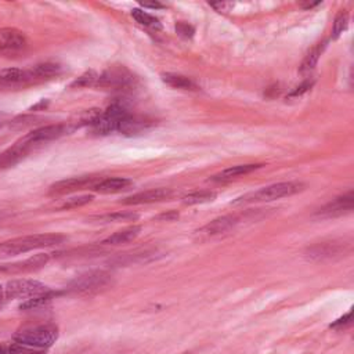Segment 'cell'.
I'll use <instances>...</instances> for the list:
<instances>
[{"mask_svg": "<svg viewBox=\"0 0 354 354\" xmlns=\"http://www.w3.org/2000/svg\"><path fill=\"white\" fill-rule=\"evenodd\" d=\"M29 84L26 69L4 68L0 69V87H24Z\"/></svg>", "mask_w": 354, "mask_h": 354, "instance_id": "ffe728a7", "label": "cell"}, {"mask_svg": "<svg viewBox=\"0 0 354 354\" xmlns=\"http://www.w3.org/2000/svg\"><path fill=\"white\" fill-rule=\"evenodd\" d=\"M1 126H3V122H1V119H0V127H1Z\"/></svg>", "mask_w": 354, "mask_h": 354, "instance_id": "60d3db41", "label": "cell"}, {"mask_svg": "<svg viewBox=\"0 0 354 354\" xmlns=\"http://www.w3.org/2000/svg\"><path fill=\"white\" fill-rule=\"evenodd\" d=\"M170 196H171V189L160 187V188H151V189L140 191L137 194L126 196L124 199L120 201V203H123V205H147V203L162 202Z\"/></svg>", "mask_w": 354, "mask_h": 354, "instance_id": "9a60e30c", "label": "cell"}, {"mask_svg": "<svg viewBox=\"0 0 354 354\" xmlns=\"http://www.w3.org/2000/svg\"><path fill=\"white\" fill-rule=\"evenodd\" d=\"M40 120V118L37 116H32V115H21V116H15L14 119H11L8 122V126L14 130H22L26 127H32L35 124H37Z\"/></svg>", "mask_w": 354, "mask_h": 354, "instance_id": "f1b7e54d", "label": "cell"}, {"mask_svg": "<svg viewBox=\"0 0 354 354\" xmlns=\"http://www.w3.org/2000/svg\"><path fill=\"white\" fill-rule=\"evenodd\" d=\"M71 130L68 127L66 123H57V124H47V126H41L37 127L35 130H32L30 133H28L26 136H24L30 144H33L35 147L40 145V144H46L48 141L57 140L65 134H69Z\"/></svg>", "mask_w": 354, "mask_h": 354, "instance_id": "7c38bea8", "label": "cell"}, {"mask_svg": "<svg viewBox=\"0 0 354 354\" xmlns=\"http://www.w3.org/2000/svg\"><path fill=\"white\" fill-rule=\"evenodd\" d=\"M131 17L142 26L149 28L152 30H159L162 29V24L159 22L158 18H155L153 15H151L149 12L141 10V8H133L131 10Z\"/></svg>", "mask_w": 354, "mask_h": 354, "instance_id": "4316f807", "label": "cell"}, {"mask_svg": "<svg viewBox=\"0 0 354 354\" xmlns=\"http://www.w3.org/2000/svg\"><path fill=\"white\" fill-rule=\"evenodd\" d=\"M97 77H98V73H95L94 71H87V72L82 73L77 79H75L71 83V87H90V86H95Z\"/></svg>", "mask_w": 354, "mask_h": 354, "instance_id": "4dcf8cb0", "label": "cell"}, {"mask_svg": "<svg viewBox=\"0 0 354 354\" xmlns=\"http://www.w3.org/2000/svg\"><path fill=\"white\" fill-rule=\"evenodd\" d=\"M50 292L51 289L47 285L32 278H18V279H11L3 283V293H4L6 303L15 299L28 300Z\"/></svg>", "mask_w": 354, "mask_h": 354, "instance_id": "8992f818", "label": "cell"}, {"mask_svg": "<svg viewBox=\"0 0 354 354\" xmlns=\"http://www.w3.org/2000/svg\"><path fill=\"white\" fill-rule=\"evenodd\" d=\"M28 71L29 84L50 80L62 72V66L57 62H41L30 66Z\"/></svg>", "mask_w": 354, "mask_h": 354, "instance_id": "2e32d148", "label": "cell"}, {"mask_svg": "<svg viewBox=\"0 0 354 354\" xmlns=\"http://www.w3.org/2000/svg\"><path fill=\"white\" fill-rule=\"evenodd\" d=\"M324 48H325V41L315 44V46L307 53V55L304 57V59H303V62H301V65H300V72H301V73H307V72H311V71L314 69V66L317 65V62H318V59H319V55L322 54Z\"/></svg>", "mask_w": 354, "mask_h": 354, "instance_id": "484cf974", "label": "cell"}, {"mask_svg": "<svg viewBox=\"0 0 354 354\" xmlns=\"http://www.w3.org/2000/svg\"><path fill=\"white\" fill-rule=\"evenodd\" d=\"M348 26V14L346 10H342L335 17L333 25H332V37L337 39Z\"/></svg>", "mask_w": 354, "mask_h": 354, "instance_id": "f546056e", "label": "cell"}, {"mask_svg": "<svg viewBox=\"0 0 354 354\" xmlns=\"http://www.w3.org/2000/svg\"><path fill=\"white\" fill-rule=\"evenodd\" d=\"M133 185V181L126 177H108L101 178L91 189L98 194H118L129 189Z\"/></svg>", "mask_w": 354, "mask_h": 354, "instance_id": "d6986e66", "label": "cell"}, {"mask_svg": "<svg viewBox=\"0 0 354 354\" xmlns=\"http://www.w3.org/2000/svg\"><path fill=\"white\" fill-rule=\"evenodd\" d=\"M176 32H177L180 36L188 39V37H192V36H194L195 29H194L192 25H189V24L181 21V22H177V24H176Z\"/></svg>", "mask_w": 354, "mask_h": 354, "instance_id": "d6a6232c", "label": "cell"}, {"mask_svg": "<svg viewBox=\"0 0 354 354\" xmlns=\"http://www.w3.org/2000/svg\"><path fill=\"white\" fill-rule=\"evenodd\" d=\"M65 239L66 238L61 234H33L11 238L0 242V259L12 257L36 249L57 246L64 243Z\"/></svg>", "mask_w": 354, "mask_h": 354, "instance_id": "6da1fadb", "label": "cell"}, {"mask_svg": "<svg viewBox=\"0 0 354 354\" xmlns=\"http://www.w3.org/2000/svg\"><path fill=\"white\" fill-rule=\"evenodd\" d=\"M313 84H314V82H304L303 84H300L299 87H296L290 94H289V97H297V95H301L303 93H306V91H308L311 87H313Z\"/></svg>", "mask_w": 354, "mask_h": 354, "instance_id": "836d02e7", "label": "cell"}, {"mask_svg": "<svg viewBox=\"0 0 354 354\" xmlns=\"http://www.w3.org/2000/svg\"><path fill=\"white\" fill-rule=\"evenodd\" d=\"M35 148L33 144H30L25 137L19 138L17 142H14L11 147L0 152V169H8L15 166L18 162H21L32 149Z\"/></svg>", "mask_w": 354, "mask_h": 354, "instance_id": "5bb4252c", "label": "cell"}, {"mask_svg": "<svg viewBox=\"0 0 354 354\" xmlns=\"http://www.w3.org/2000/svg\"><path fill=\"white\" fill-rule=\"evenodd\" d=\"M48 260H50L48 253H37L25 260H19L14 263H0V274L19 275V274L33 272L43 268L48 263Z\"/></svg>", "mask_w": 354, "mask_h": 354, "instance_id": "ba28073f", "label": "cell"}, {"mask_svg": "<svg viewBox=\"0 0 354 354\" xmlns=\"http://www.w3.org/2000/svg\"><path fill=\"white\" fill-rule=\"evenodd\" d=\"M350 317H351V313H347L344 317H342V318H339L333 325H330V328H337V326H340V325H348L350 324Z\"/></svg>", "mask_w": 354, "mask_h": 354, "instance_id": "8d00e7d4", "label": "cell"}, {"mask_svg": "<svg viewBox=\"0 0 354 354\" xmlns=\"http://www.w3.org/2000/svg\"><path fill=\"white\" fill-rule=\"evenodd\" d=\"M210 6H212L213 8H216L218 12H227V11L232 7L231 3H224V1H223V3H221V1H220V3H212Z\"/></svg>", "mask_w": 354, "mask_h": 354, "instance_id": "d590c367", "label": "cell"}, {"mask_svg": "<svg viewBox=\"0 0 354 354\" xmlns=\"http://www.w3.org/2000/svg\"><path fill=\"white\" fill-rule=\"evenodd\" d=\"M304 184L299 181H282V183H275L267 187H263L257 191L248 192L235 201L231 202L234 206H241V205H249V203H257V202H270L286 196H292L300 191H303Z\"/></svg>", "mask_w": 354, "mask_h": 354, "instance_id": "3957f363", "label": "cell"}, {"mask_svg": "<svg viewBox=\"0 0 354 354\" xmlns=\"http://www.w3.org/2000/svg\"><path fill=\"white\" fill-rule=\"evenodd\" d=\"M112 282V275L106 271H88L71 281L68 285V290L77 295H94L108 289Z\"/></svg>", "mask_w": 354, "mask_h": 354, "instance_id": "5b68a950", "label": "cell"}, {"mask_svg": "<svg viewBox=\"0 0 354 354\" xmlns=\"http://www.w3.org/2000/svg\"><path fill=\"white\" fill-rule=\"evenodd\" d=\"M264 165L261 163H248V165H235V166H230L224 170H221L220 173L214 174L210 180L212 181H217V183H224V181H230L232 178H236L239 176H245L249 174L260 167H263Z\"/></svg>", "mask_w": 354, "mask_h": 354, "instance_id": "44dd1931", "label": "cell"}, {"mask_svg": "<svg viewBox=\"0 0 354 354\" xmlns=\"http://www.w3.org/2000/svg\"><path fill=\"white\" fill-rule=\"evenodd\" d=\"M58 336L59 332L57 325L47 322L28 325L18 329L12 336V342L39 350H47L58 340Z\"/></svg>", "mask_w": 354, "mask_h": 354, "instance_id": "7a4b0ae2", "label": "cell"}, {"mask_svg": "<svg viewBox=\"0 0 354 354\" xmlns=\"http://www.w3.org/2000/svg\"><path fill=\"white\" fill-rule=\"evenodd\" d=\"M26 47L28 37L22 30L10 26L0 29V54H17L24 51Z\"/></svg>", "mask_w": 354, "mask_h": 354, "instance_id": "30bf717a", "label": "cell"}, {"mask_svg": "<svg viewBox=\"0 0 354 354\" xmlns=\"http://www.w3.org/2000/svg\"><path fill=\"white\" fill-rule=\"evenodd\" d=\"M7 354H46V350H39V348H33L29 346H24L19 343L12 342L8 348H7Z\"/></svg>", "mask_w": 354, "mask_h": 354, "instance_id": "1f68e13d", "label": "cell"}, {"mask_svg": "<svg viewBox=\"0 0 354 354\" xmlns=\"http://www.w3.org/2000/svg\"><path fill=\"white\" fill-rule=\"evenodd\" d=\"M144 7H151V8H158V7H162V4L159 3H142Z\"/></svg>", "mask_w": 354, "mask_h": 354, "instance_id": "74e56055", "label": "cell"}, {"mask_svg": "<svg viewBox=\"0 0 354 354\" xmlns=\"http://www.w3.org/2000/svg\"><path fill=\"white\" fill-rule=\"evenodd\" d=\"M162 80L173 87V88H178V90H198V86L195 84L194 80H191L189 77L184 76V75H180V73H171V72H166V73H162L160 75Z\"/></svg>", "mask_w": 354, "mask_h": 354, "instance_id": "603a6c76", "label": "cell"}, {"mask_svg": "<svg viewBox=\"0 0 354 354\" xmlns=\"http://www.w3.org/2000/svg\"><path fill=\"white\" fill-rule=\"evenodd\" d=\"M94 199L93 195H77V196H71V198H66L62 203H59L58 209L61 210H68V209H76V207H80V206H84L87 203H90L91 201Z\"/></svg>", "mask_w": 354, "mask_h": 354, "instance_id": "83f0119b", "label": "cell"}, {"mask_svg": "<svg viewBox=\"0 0 354 354\" xmlns=\"http://www.w3.org/2000/svg\"><path fill=\"white\" fill-rule=\"evenodd\" d=\"M155 124L153 119H149L147 116H140V115H133L130 113L120 124L119 133L126 134V136H136L140 134L148 129H151Z\"/></svg>", "mask_w": 354, "mask_h": 354, "instance_id": "ac0fdd59", "label": "cell"}, {"mask_svg": "<svg viewBox=\"0 0 354 354\" xmlns=\"http://www.w3.org/2000/svg\"><path fill=\"white\" fill-rule=\"evenodd\" d=\"M318 4H319V3H301V7L307 10V8H313V7L318 6Z\"/></svg>", "mask_w": 354, "mask_h": 354, "instance_id": "f35d334b", "label": "cell"}, {"mask_svg": "<svg viewBox=\"0 0 354 354\" xmlns=\"http://www.w3.org/2000/svg\"><path fill=\"white\" fill-rule=\"evenodd\" d=\"M0 354H7V350L3 346H0Z\"/></svg>", "mask_w": 354, "mask_h": 354, "instance_id": "ab89813d", "label": "cell"}, {"mask_svg": "<svg viewBox=\"0 0 354 354\" xmlns=\"http://www.w3.org/2000/svg\"><path fill=\"white\" fill-rule=\"evenodd\" d=\"M101 178L94 177V176H79V177H71V178H64L57 183H54L48 194L53 196H59V195H66L75 191H80L84 188H93Z\"/></svg>", "mask_w": 354, "mask_h": 354, "instance_id": "9c48e42d", "label": "cell"}, {"mask_svg": "<svg viewBox=\"0 0 354 354\" xmlns=\"http://www.w3.org/2000/svg\"><path fill=\"white\" fill-rule=\"evenodd\" d=\"M241 221H242V217L238 214H225L205 224L202 228L196 231V235H199L201 238L218 236L234 230Z\"/></svg>", "mask_w": 354, "mask_h": 354, "instance_id": "8fae6325", "label": "cell"}, {"mask_svg": "<svg viewBox=\"0 0 354 354\" xmlns=\"http://www.w3.org/2000/svg\"><path fill=\"white\" fill-rule=\"evenodd\" d=\"M344 252V242H324V243H317L311 248L307 249L306 256L311 260H325L330 259L336 254H340Z\"/></svg>", "mask_w": 354, "mask_h": 354, "instance_id": "e0dca14e", "label": "cell"}, {"mask_svg": "<svg viewBox=\"0 0 354 354\" xmlns=\"http://www.w3.org/2000/svg\"><path fill=\"white\" fill-rule=\"evenodd\" d=\"M137 83H138L137 76L129 68L123 65H112L98 75L95 87L115 90V91H124V90L134 88Z\"/></svg>", "mask_w": 354, "mask_h": 354, "instance_id": "277c9868", "label": "cell"}, {"mask_svg": "<svg viewBox=\"0 0 354 354\" xmlns=\"http://www.w3.org/2000/svg\"><path fill=\"white\" fill-rule=\"evenodd\" d=\"M138 218V214L134 212H113V213H105L101 216L93 217L97 223H127V221H136Z\"/></svg>", "mask_w": 354, "mask_h": 354, "instance_id": "d4e9b609", "label": "cell"}, {"mask_svg": "<svg viewBox=\"0 0 354 354\" xmlns=\"http://www.w3.org/2000/svg\"><path fill=\"white\" fill-rule=\"evenodd\" d=\"M353 206H354V194L353 191H348L347 194H343L332 199L326 205H324L321 209L315 212V216L325 217V218L337 217V216L350 213L353 210Z\"/></svg>", "mask_w": 354, "mask_h": 354, "instance_id": "4fadbf2b", "label": "cell"}, {"mask_svg": "<svg viewBox=\"0 0 354 354\" xmlns=\"http://www.w3.org/2000/svg\"><path fill=\"white\" fill-rule=\"evenodd\" d=\"M178 217V213L176 210H169L167 213H162L156 217V220H162V221H173Z\"/></svg>", "mask_w": 354, "mask_h": 354, "instance_id": "e575fe53", "label": "cell"}, {"mask_svg": "<svg viewBox=\"0 0 354 354\" xmlns=\"http://www.w3.org/2000/svg\"><path fill=\"white\" fill-rule=\"evenodd\" d=\"M184 354H189V353H184Z\"/></svg>", "mask_w": 354, "mask_h": 354, "instance_id": "b9f144b4", "label": "cell"}, {"mask_svg": "<svg viewBox=\"0 0 354 354\" xmlns=\"http://www.w3.org/2000/svg\"><path fill=\"white\" fill-rule=\"evenodd\" d=\"M130 115L129 109L122 104H112L104 112L100 113L97 120L90 126L97 136H106L113 131H119L122 122Z\"/></svg>", "mask_w": 354, "mask_h": 354, "instance_id": "52a82bcc", "label": "cell"}, {"mask_svg": "<svg viewBox=\"0 0 354 354\" xmlns=\"http://www.w3.org/2000/svg\"><path fill=\"white\" fill-rule=\"evenodd\" d=\"M217 194L214 191H210V189H201V191H194V192H189L187 195L183 196L181 202L184 205H201V203H209V202H213L216 199Z\"/></svg>", "mask_w": 354, "mask_h": 354, "instance_id": "cb8c5ba5", "label": "cell"}, {"mask_svg": "<svg viewBox=\"0 0 354 354\" xmlns=\"http://www.w3.org/2000/svg\"><path fill=\"white\" fill-rule=\"evenodd\" d=\"M141 232V225H129L126 228H122L116 232H113L112 235H109L108 238H105L104 241H101V245H109V246H118V245H123V243H129L131 241H134Z\"/></svg>", "mask_w": 354, "mask_h": 354, "instance_id": "7402d4cb", "label": "cell"}]
</instances>
